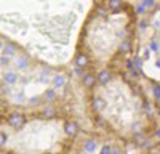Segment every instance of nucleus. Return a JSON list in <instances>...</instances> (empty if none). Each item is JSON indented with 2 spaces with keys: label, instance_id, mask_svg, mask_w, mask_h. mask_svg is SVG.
Wrapping results in <instances>:
<instances>
[{
  "label": "nucleus",
  "instance_id": "f257e3e1",
  "mask_svg": "<svg viewBox=\"0 0 160 154\" xmlns=\"http://www.w3.org/2000/svg\"><path fill=\"white\" fill-rule=\"evenodd\" d=\"M90 106L95 117L122 140L133 141L154 132V117L144 93L122 74L93 87Z\"/></svg>",
  "mask_w": 160,
  "mask_h": 154
},
{
  "label": "nucleus",
  "instance_id": "f03ea898",
  "mask_svg": "<svg viewBox=\"0 0 160 154\" xmlns=\"http://www.w3.org/2000/svg\"><path fill=\"white\" fill-rule=\"evenodd\" d=\"M135 10L127 2L95 5L83 23L78 51L95 69H106L120 56L135 34Z\"/></svg>",
  "mask_w": 160,
  "mask_h": 154
},
{
  "label": "nucleus",
  "instance_id": "7ed1b4c3",
  "mask_svg": "<svg viewBox=\"0 0 160 154\" xmlns=\"http://www.w3.org/2000/svg\"><path fill=\"white\" fill-rule=\"evenodd\" d=\"M144 154H160V143H157V145H154L152 148H149Z\"/></svg>",
  "mask_w": 160,
  "mask_h": 154
}]
</instances>
